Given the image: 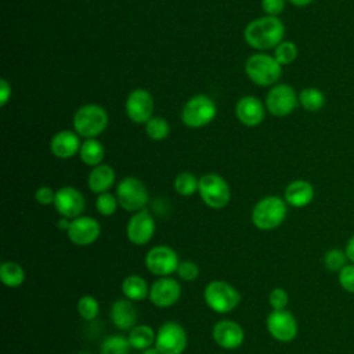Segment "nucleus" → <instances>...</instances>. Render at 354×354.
<instances>
[{"label":"nucleus","instance_id":"5","mask_svg":"<svg viewBox=\"0 0 354 354\" xmlns=\"http://www.w3.org/2000/svg\"><path fill=\"white\" fill-rule=\"evenodd\" d=\"M108 124L106 111L97 104L82 105L73 116L75 131L84 138H94L101 134Z\"/></svg>","mask_w":354,"mask_h":354},{"label":"nucleus","instance_id":"12","mask_svg":"<svg viewBox=\"0 0 354 354\" xmlns=\"http://www.w3.org/2000/svg\"><path fill=\"white\" fill-rule=\"evenodd\" d=\"M270 335L282 343L292 342L299 332V325L295 315L288 310H272L266 321Z\"/></svg>","mask_w":354,"mask_h":354},{"label":"nucleus","instance_id":"8","mask_svg":"<svg viewBox=\"0 0 354 354\" xmlns=\"http://www.w3.org/2000/svg\"><path fill=\"white\" fill-rule=\"evenodd\" d=\"M119 206L127 212H140L148 203V191L144 183L136 177H124L116 188Z\"/></svg>","mask_w":354,"mask_h":354},{"label":"nucleus","instance_id":"3","mask_svg":"<svg viewBox=\"0 0 354 354\" xmlns=\"http://www.w3.org/2000/svg\"><path fill=\"white\" fill-rule=\"evenodd\" d=\"M241 293L225 281H210L203 289L205 303L210 310L218 314L231 313L241 301Z\"/></svg>","mask_w":354,"mask_h":354},{"label":"nucleus","instance_id":"29","mask_svg":"<svg viewBox=\"0 0 354 354\" xmlns=\"http://www.w3.org/2000/svg\"><path fill=\"white\" fill-rule=\"evenodd\" d=\"M130 343L127 336L111 335L101 343L100 354H130Z\"/></svg>","mask_w":354,"mask_h":354},{"label":"nucleus","instance_id":"6","mask_svg":"<svg viewBox=\"0 0 354 354\" xmlns=\"http://www.w3.org/2000/svg\"><path fill=\"white\" fill-rule=\"evenodd\" d=\"M216 113L217 108L213 100L205 94H196L185 102L181 111V120L191 129H199L209 124Z\"/></svg>","mask_w":354,"mask_h":354},{"label":"nucleus","instance_id":"11","mask_svg":"<svg viewBox=\"0 0 354 354\" xmlns=\"http://www.w3.org/2000/svg\"><path fill=\"white\" fill-rule=\"evenodd\" d=\"M299 104V94L289 84H275L267 94L266 106L274 116L282 118L292 113Z\"/></svg>","mask_w":354,"mask_h":354},{"label":"nucleus","instance_id":"20","mask_svg":"<svg viewBox=\"0 0 354 354\" xmlns=\"http://www.w3.org/2000/svg\"><path fill=\"white\" fill-rule=\"evenodd\" d=\"M111 321L119 330H130L137 325V310L131 300L118 299L113 301L111 311Z\"/></svg>","mask_w":354,"mask_h":354},{"label":"nucleus","instance_id":"24","mask_svg":"<svg viewBox=\"0 0 354 354\" xmlns=\"http://www.w3.org/2000/svg\"><path fill=\"white\" fill-rule=\"evenodd\" d=\"M122 292L126 299L131 301H141L149 296V286L141 275L133 274L123 279Z\"/></svg>","mask_w":354,"mask_h":354},{"label":"nucleus","instance_id":"18","mask_svg":"<svg viewBox=\"0 0 354 354\" xmlns=\"http://www.w3.org/2000/svg\"><path fill=\"white\" fill-rule=\"evenodd\" d=\"M213 339L221 348L235 350L245 339L243 328L232 319H221L213 326Z\"/></svg>","mask_w":354,"mask_h":354},{"label":"nucleus","instance_id":"4","mask_svg":"<svg viewBox=\"0 0 354 354\" xmlns=\"http://www.w3.org/2000/svg\"><path fill=\"white\" fill-rule=\"evenodd\" d=\"M245 72L248 77L257 86H272L282 75V65L268 54H253L245 64Z\"/></svg>","mask_w":354,"mask_h":354},{"label":"nucleus","instance_id":"28","mask_svg":"<svg viewBox=\"0 0 354 354\" xmlns=\"http://www.w3.org/2000/svg\"><path fill=\"white\" fill-rule=\"evenodd\" d=\"M299 104L306 111L315 112L325 105V95L319 88L307 87L299 93Z\"/></svg>","mask_w":354,"mask_h":354},{"label":"nucleus","instance_id":"15","mask_svg":"<svg viewBox=\"0 0 354 354\" xmlns=\"http://www.w3.org/2000/svg\"><path fill=\"white\" fill-rule=\"evenodd\" d=\"M66 234L73 245L88 246L100 238L101 225L94 217L79 216L71 220V225Z\"/></svg>","mask_w":354,"mask_h":354},{"label":"nucleus","instance_id":"26","mask_svg":"<svg viewBox=\"0 0 354 354\" xmlns=\"http://www.w3.org/2000/svg\"><path fill=\"white\" fill-rule=\"evenodd\" d=\"M79 155H80V159L84 165L95 167V166L101 165V162L104 159V155H105V151H104L102 144L98 140L86 138L83 141V144L80 145Z\"/></svg>","mask_w":354,"mask_h":354},{"label":"nucleus","instance_id":"23","mask_svg":"<svg viewBox=\"0 0 354 354\" xmlns=\"http://www.w3.org/2000/svg\"><path fill=\"white\" fill-rule=\"evenodd\" d=\"M115 183V171L109 165H98L95 166L87 178L88 188L94 194H104L108 192V189L112 187Z\"/></svg>","mask_w":354,"mask_h":354},{"label":"nucleus","instance_id":"27","mask_svg":"<svg viewBox=\"0 0 354 354\" xmlns=\"http://www.w3.org/2000/svg\"><path fill=\"white\" fill-rule=\"evenodd\" d=\"M0 281L8 288H18L25 281V270L15 261H4L0 266Z\"/></svg>","mask_w":354,"mask_h":354},{"label":"nucleus","instance_id":"31","mask_svg":"<svg viewBox=\"0 0 354 354\" xmlns=\"http://www.w3.org/2000/svg\"><path fill=\"white\" fill-rule=\"evenodd\" d=\"M77 313L84 321H94L100 314V303L94 296L84 295L77 300Z\"/></svg>","mask_w":354,"mask_h":354},{"label":"nucleus","instance_id":"42","mask_svg":"<svg viewBox=\"0 0 354 354\" xmlns=\"http://www.w3.org/2000/svg\"><path fill=\"white\" fill-rule=\"evenodd\" d=\"M344 252H346V256H347L348 261L354 264V234L347 239L346 246H344Z\"/></svg>","mask_w":354,"mask_h":354},{"label":"nucleus","instance_id":"17","mask_svg":"<svg viewBox=\"0 0 354 354\" xmlns=\"http://www.w3.org/2000/svg\"><path fill=\"white\" fill-rule=\"evenodd\" d=\"M126 113L134 123H147L153 116V98L144 90H133L126 100Z\"/></svg>","mask_w":354,"mask_h":354},{"label":"nucleus","instance_id":"43","mask_svg":"<svg viewBox=\"0 0 354 354\" xmlns=\"http://www.w3.org/2000/svg\"><path fill=\"white\" fill-rule=\"evenodd\" d=\"M69 225H71V220H69V218H66V217H61V218L57 221V227H58L61 231L68 232Z\"/></svg>","mask_w":354,"mask_h":354},{"label":"nucleus","instance_id":"30","mask_svg":"<svg viewBox=\"0 0 354 354\" xmlns=\"http://www.w3.org/2000/svg\"><path fill=\"white\" fill-rule=\"evenodd\" d=\"M198 188H199V180L192 173L183 171L174 178V189L177 194L183 196H189L195 194Z\"/></svg>","mask_w":354,"mask_h":354},{"label":"nucleus","instance_id":"33","mask_svg":"<svg viewBox=\"0 0 354 354\" xmlns=\"http://www.w3.org/2000/svg\"><path fill=\"white\" fill-rule=\"evenodd\" d=\"M348 259L346 256V252L342 249H329L324 254V266L326 270L332 272H340L348 263Z\"/></svg>","mask_w":354,"mask_h":354},{"label":"nucleus","instance_id":"41","mask_svg":"<svg viewBox=\"0 0 354 354\" xmlns=\"http://www.w3.org/2000/svg\"><path fill=\"white\" fill-rule=\"evenodd\" d=\"M11 97V86L6 79L0 80V105L4 106Z\"/></svg>","mask_w":354,"mask_h":354},{"label":"nucleus","instance_id":"7","mask_svg":"<svg viewBox=\"0 0 354 354\" xmlns=\"http://www.w3.org/2000/svg\"><path fill=\"white\" fill-rule=\"evenodd\" d=\"M199 195L202 201L212 209H223L231 199L228 183L218 174L209 173L199 178Z\"/></svg>","mask_w":354,"mask_h":354},{"label":"nucleus","instance_id":"34","mask_svg":"<svg viewBox=\"0 0 354 354\" xmlns=\"http://www.w3.org/2000/svg\"><path fill=\"white\" fill-rule=\"evenodd\" d=\"M297 57V46L293 41H282L274 50V58L279 65H289Z\"/></svg>","mask_w":354,"mask_h":354},{"label":"nucleus","instance_id":"2","mask_svg":"<svg viewBox=\"0 0 354 354\" xmlns=\"http://www.w3.org/2000/svg\"><path fill=\"white\" fill-rule=\"evenodd\" d=\"M288 214L285 199L270 195L260 199L252 210V223L256 228L270 231L279 227Z\"/></svg>","mask_w":354,"mask_h":354},{"label":"nucleus","instance_id":"44","mask_svg":"<svg viewBox=\"0 0 354 354\" xmlns=\"http://www.w3.org/2000/svg\"><path fill=\"white\" fill-rule=\"evenodd\" d=\"M288 1L292 3V4L296 6V7H306V6H308V4L313 3V0H288Z\"/></svg>","mask_w":354,"mask_h":354},{"label":"nucleus","instance_id":"10","mask_svg":"<svg viewBox=\"0 0 354 354\" xmlns=\"http://www.w3.org/2000/svg\"><path fill=\"white\" fill-rule=\"evenodd\" d=\"M178 264L180 259L177 252L166 245L153 246L145 254V266L148 271L156 277H170L177 272Z\"/></svg>","mask_w":354,"mask_h":354},{"label":"nucleus","instance_id":"16","mask_svg":"<svg viewBox=\"0 0 354 354\" xmlns=\"http://www.w3.org/2000/svg\"><path fill=\"white\" fill-rule=\"evenodd\" d=\"M84 196L73 187H62L55 194L54 207L61 217H66L69 220L79 217L84 210Z\"/></svg>","mask_w":354,"mask_h":354},{"label":"nucleus","instance_id":"46","mask_svg":"<svg viewBox=\"0 0 354 354\" xmlns=\"http://www.w3.org/2000/svg\"><path fill=\"white\" fill-rule=\"evenodd\" d=\"M79 354H88V353H79Z\"/></svg>","mask_w":354,"mask_h":354},{"label":"nucleus","instance_id":"14","mask_svg":"<svg viewBox=\"0 0 354 354\" xmlns=\"http://www.w3.org/2000/svg\"><path fill=\"white\" fill-rule=\"evenodd\" d=\"M181 296V286L177 279L171 277H159L149 286V301L159 308L171 307Z\"/></svg>","mask_w":354,"mask_h":354},{"label":"nucleus","instance_id":"1","mask_svg":"<svg viewBox=\"0 0 354 354\" xmlns=\"http://www.w3.org/2000/svg\"><path fill=\"white\" fill-rule=\"evenodd\" d=\"M285 36V26L278 17H261L246 25L243 37L256 50L275 48Z\"/></svg>","mask_w":354,"mask_h":354},{"label":"nucleus","instance_id":"32","mask_svg":"<svg viewBox=\"0 0 354 354\" xmlns=\"http://www.w3.org/2000/svg\"><path fill=\"white\" fill-rule=\"evenodd\" d=\"M145 131L151 140L155 141H162L169 136L170 127L169 123L159 116H152L147 123H145Z\"/></svg>","mask_w":354,"mask_h":354},{"label":"nucleus","instance_id":"38","mask_svg":"<svg viewBox=\"0 0 354 354\" xmlns=\"http://www.w3.org/2000/svg\"><path fill=\"white\" fill-rule=\"evenodd\" d=\"M339 285L343 290L354 295V264L348 263L337 275Z\"/></svg>","mask_w":354,"mask_h":354},{"label":"nucleus","instance_id":"45","mask_svg":"<svg viewBox=\"0 0 354 354\" xmlns=\"http://www.w3.org/2000/svg\"><path fill=\"white\" fill-rule=\"evenodd\" d=\"M141 354H160V353L158 351V348L155 346H152V347H148V348L142 350Z\"/></svg>","mask_w":354,"mask_h":354},{"label":"nucleus","instance_id":"35","mask_svg":"<svg viewBox=\"0 0 354 354\" xmlns=\"http://www.w3.org/2000/svg\"><path fill=\"white\" fill-rule=\"evenodd\" d=\"M119 206L118 198L109 192L100 194L95 199V209L102 216H112Z\"/></svg>","mask_w":354,"mask_h":354},{"label":"nucleus","instance_id":"36","mask_svg":"<svg viewBox=\"0 0 354 354\" xmlns=\"http://www.w3.org/2000/svg\"><path fill=\"white\" fill-rule=\"evenodd\" d=\"M177 275H178L180 279L187 281V282L195 281L199 275V267H198L196 263H194L191 260L180 261L178 268H177Z\"/></svg>","mask_w":354,"mask_h":354},{"label":"nucleus","instance_id":"40","mask_svg":"<svg viewBox=\"0 0 354 354\" xmlns=\"http://www.w3.org/2000/svg\"><path fill=\"white\" fill-rule=\"evenodd\" d=\"M286 0H261L263 11L270 17L279 15L285 8Z\"/></svg>","mask_w":354,"mask_h":354},{"label":"nucleus","instance_id":"39","mask_svg":"<svg viewBox=\"0 0 354 354\" xmlns=\"http://www.w3.org/2000/svg\"><path fill=\"white\" fill-rule=\"evenodd\" d=\"M55 194H57V191H54L51 187L43 185V187H40V188L35 192V199H36L37 203L44 205V206L51 205V203L54 205Z\"/></svg>","mask_w":354,"mask_h":354},{"label":"nucleus","instance_id":"21","mask_svg":"<svg viewBox=\"0 0 354 354\" xmlns=\"http://www.w3.org/2000/svg\"><path fill=\"white\" fill-rule=\"evenodd\" d=\"M50 149L54 156L59 159H68L80 151L79 134L71 130H62L53 136Z\"/></svg>","mask_w":354,"mask_h":354},{"label":"nucleus","instance_id":"13","mask_svg":"<svg viewBox=\"0 0 354 354\" xmlns=\"http://www.w3.org/2000/svg\"><path fill=\"white\" fill-rule=\"evenodd\" d=\"M153 234H155V220L147 209L136 212L129 218V223L126 227V235L133 245L136 246L147 245L153 238Z\"/></svg>","mask_w":354,"mask_h":354},{"label":"nucleus","instance_id":"19","mask_svg":"<svg viewBox=\"0 0 354 354\" xmlns=\"http://www.w3.org/2000/svg\"><path fill=\"white\" fill-rule=\"evenodd\" d=\"M235 113L242 124L254 127L264 120V105L259 98L253 95H245L236 102Z\"/></svg>","mask_w":354,"mask_h":354},{"label":"nucleus","instance_id":"9","mask_svg":"<svg viewBox=\"0 0 354 354\" xmlns=\"http://www.w3.org/2000/svg\"><path fill=\"white\" fill-rule=\"evenodd\" d=\"M187 332L176 321L162 324L156 332L155 347L160 354H183L187 347Z\"/></svg>","mask_w":354,"mask_h":354},{"label":"nucleus","instance_id":"22","mask_svg":"<svg viewBox=\"0 0 354 354\" xmlns=\"http://www.w3.org/2000/svg\"><path fill=\"white\" fill-rule=\"evenodd\" d=\"M314 195L315 192L311 183L307 180H293L286 185L283 199L293 207H304L313 202Z\"/></svg>","mask_w":354,"mask_h":354},{"label":"nucleus","instance_id":"37","mask_svg":"<svg viewBox=\"0 0 354 354\" xmlns=\"http://www.w3.org/2000/svg\"><path fill=\"white\" fill-rule=\"evenodd\" d=\"M268 303L272 310H286L289 295L283 288H274L268 295Z\"/></svg>","mask_w":354,"mask_h":354},{"label":"nucleus","instance_id":"25","mask_svg":"<svg viewBox=\"0 0 354 354\" xmlns=\"http://www.w3.org/2000/svg\"><path fill=\"white\" fill-rule=\"evenodd\" d=\"M155 339H156L155 330L152 329V326L145 324L136 325L129 330V335H127V340L131 348L141 350V351L155 346Z\"/></svg>","mask_w":354,"mask_h":354}]
</instances>
